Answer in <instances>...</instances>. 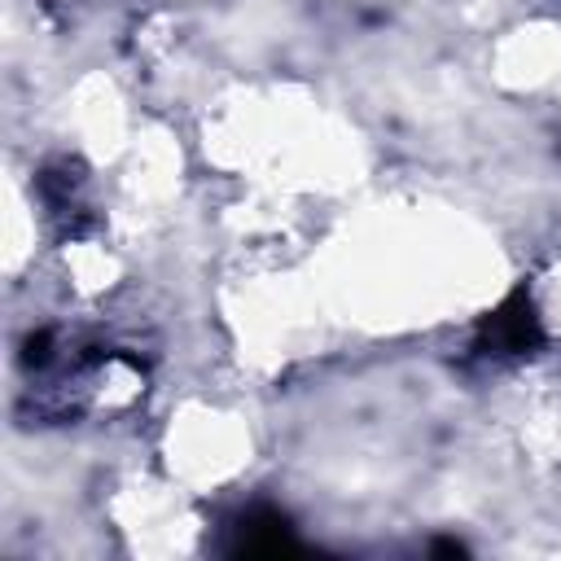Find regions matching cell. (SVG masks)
<instances>
[{"label":"cell","mask_w":561,"mask_h":561,"mask_svg":"<svg viewBox=\"0 0 561 561\" xmlns=\"http://www.w3.org/2000/svg\"><path fill=\"white\" fill-rule=\"evenodd\" d=\"M478 342L491 355H526V351H535L543 342V329H539V316H535L530 294L517 289L495 311H486L482 324H478Z\"/></svg>","instance_id":"6da1fadb"},{"label":"cell","mask_w":561,"mask_h":561,"mask_svg":"<svg viewBox=\"0 0 561 561\" xmlns=\"http://www.w3.org/2000/svg\"><path fill=\"white\" fill-rule=\"evenodd\" d=\"M237 552H250V557H280V552H294L298 539H294V526L285 522V513L276 508H250L241 522H237Z\"/></svg>","instance_id":"7a4b0ae2"}]
</instances>
